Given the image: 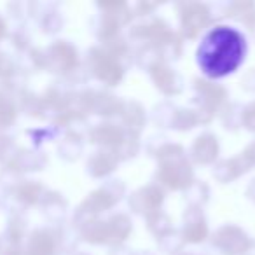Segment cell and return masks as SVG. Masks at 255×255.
<instances>
[{
	"label": "cell",
	"mask_w": 255,
	"mask_h": 255,
	"mask_svg": "<svg viewBox=\"0 0 255 255\" xmlns=\"http://www.w3.org/2000/svg\"><path fill=\"white\" fill-rule=\"evenodd\" d=\"M245 54V39L240 32L219 26L210 32L201 42L198 60L210 77H224L236 70Z\"/></svg>",
	"instance_id": "1"
}]
</instances>
